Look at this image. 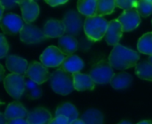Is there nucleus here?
Returning a JSON list of instances; mask_svg holds the SVG:
<instances>
[{"mask_svg": "<svg viewBox=\"0 0 152 124\" xmlns=\"http://www.w3.org/2000/svg\"><path fill=\"white\" fill-rule=\"evenodd\" d=\"M137 124H152V123L151 122H150V121H142V122L138 123Z\"/></svg>", "mask_w": 152, "mask_h": 124, "instance_id": "40", "label": "nucleus"}, {"mask_svg": "<svg viewBox=\"0 0 152 124\" xmlns=\"http://www.w3.org/2000/svg\"><path fill=\"white\" fill-rule=\"evenodd\" d=\"M49 83L53 91L60 95H69L74 90L73 74L58 68L51 74Z\"/></svg>", "mask_w": 152, "mask_h": 124, "instance_id": "2", "label": "nucleus"}, {"mask_svg": "<svg viewBox=\"0 0 152 124\" xmlns=\"http://www.w3.org/2000/svg\"><path fill=\"white\" fill-rule=\"evenodd\" d=\"M52 120V115L50 112L42 107L30 111L27 117L28 124H49Z\"/></svg>", "mask_w": 152, "mask_h": 124, "instance_id": "16", "label": "nucleus"}, {"mask_svg": "<svg viewBox=\"0 0 152 124\" xmlns=\"http://www.w3.org/2000/svg\"><path fill=\"white\" fill-rule=\"evenodd\" d=\"M83 67H84V61L80 57L77 55L67 56V58L64 59L62 64L60 66L61 69L65 70L71 74L80 72L83 69Z\"/></svg>", "mask_w": 152, "mask_h": 124, "instance_id": "19", "label": "nucleus"}, {"mask_svg": "<svg viewBox=\"0 0 152 124\" xmlns=\"http://www.w3.org/2000/svg\"><path fill=\"white\" fill-rule=\"evenodd\" d=\"M37 83L28 77L25 80V93L30 99H37L42 96V90L39 88Z\"/></svg>", "mask_w": 152, "mask_h": 124, "instance_id": "28", "label": "nucleus"}, {"mask_svg": "<svg viewBox=\"0 0 152 124\" xmlns=\"http://www.w3.org/2000/svg\"><path fill=\"white\" fill-rule=\"evenodd\" d=\"M20 0H0V4H2L5 9H13L19 5Z\"/></svg>", "mask_w": 152, "mask_h": 124, "instance_id": "32", "label": "nucleus"}, {"mask_svg": "<svg viewBox=\"0 0 152 124\" xmlns=\"http://www.w3.org/2000/svg\"><path fill=\"white\" fill-rule=\"evenodd\" d=\"M0 70H1V81H3L4 82V67H3V66L2 65H0Z\"/></svg>", "mask_w": 152, "mask_h": 124, "instance_id": "37", "label": "nucleus"}, {"mask_svg": "<svg viewBox=\"0 0 152 124\" xmlns=\"http://www.w3.org/2000/svg\"><path fill=\"white\" fill-rule=\"evenodd\" d=\"M110 83L115 90H125L133 83V76L126 72L115 74Z\"/></svg>", "mask_w": 152, "mask_h": 124, "instance_id": "20", "label": "nucleus"}, {"mask_svg": "<svg viewBox=\"0 0 152 124\" xmlns=\"http://www.w3.org/2000/svg\"><path fill=\"white\" fill-rule=\"evenodd\" d=\"M0 124H7V120L4 116V114H0Z\"/></svg>", "mask_w": 152, "mask_h": 124, "instance_id": "36", "label": "nucleus"}, {"mask_svg": "<svg viewBox=\"0 0 152 124\" xmlns=\"http://www.w3.org/2000/svg\"><path fill=\"white\" fill-rule=\"evenodd\" d=\"M18 4L24 22L31 23L36 20L39 15V6L34 0H20Z\"/></svg>", "mask_w": 152, "mask_h": 124, "instance_id": "12", "label": "nucleus"}, {"mask_svg": "<svg viewBox=\"0 0 152 124\" xmlns=\"http://www.w3.org/2000/svg\"><path fill=\"white\" fill-rule=\"evenodd\" d=\"M5 66L11 73L24 75H26L29 65L28 64V61L21 57L16 55H9L6 57Z\"/></svg>", "mask_w": 152, "mask_h": 124, "instance_id": "14", "label": "nucleus"}, {"mask_svg": "<svg viewBox=\"0 0 152 124\" xmlns=\"http://www.w3.org/2000/svg\"><path fill=\"white\" fill-rule=\"evenodd\" d=\"M66 58L67 55H65L59 47L51 45L43 51L40 56V61L46 67H57L62 64Z\"/></svg>", "mask_w": 152, "mask_h": 124, "instance_id": "7", "label": "nucleus"}, {"mask_svg": "<svg viewBox=\"0 0 152 124\" xmlns=\"http://www.w3.org/2000/svg\"><path fill=\"white\" fill-rule=\"evenodd\" d=\"M81 120L86 124H103L104 116L100 110L90 108L83 114Z\"/></svg>", "mask_w": 152, "mask_h": 124, "instance_id": "24", "label": "nucleus"}, {"mask_svg": "<svg viewBox=\"0 0 152 124\" xmlns=\"http://www.w3.org/2000/svg\"><path fill=\"white\" fill-rule=\"evenodd\" d=\"M136 75L142 80L152 82V64L149 60H142L135 66Z\"/></svg>", "mask_w": 152, "mask_h": 124, "instance_id": "25", "label": "nucleus"}, {"mask_svg": "<svg viewBox=\"0 0 152 124\" xmlns=\"http://www.w3.org/2000/svg\"><path fill=\"white\" fill-rule=\"evenodd\" d=\"M139 59L140 55L138 52L119 44L114 46L109 56L110 64L117 70H125L135 67Z\"/></svg>", "mask_w": 152, "mask_h": 124, "instance_id": "1", "label": "nucleus"}, {"mask_svg": "<svg viewBox=\"0 0 152 124\" xmlns=\"http://www.w3.org/2000/svg\"><path fill=\"white\" fill-rule=\"evenodd\" d=\"M7 124H28L27 120L22 119V118H19V119H13V120H10L7 122Z\"/></svg>", "mask_w": 152, "mask_h": 124, "instance_id": "35", "label": "nucleus"}, {"mask_svg": "<svg viewBox=\"0 0 152 124\" xmlns=\"http://www.w3.org/2000/svg\"><path fill=\"white\" fill-rule=\"evenodd\" d=\"M63 22L66 27V33L69 36L78 35L82 28H84L85 20L78 12L75 11H69L63 16Z\"/></svg>", "mask_w": 152, "mask_h": 124, "instance_id": "9", "label": "nucleus"}, {"mask_svg": "<svg viewBox=\"0 0 152 124\" xmlns=\"http://www.w3.org/2000/svg\"><path fill=\"white\" fill-rule=\"evenodd\" d=\"M49 5L54 7V6H58L61 4H64L65 3H67L69 0H45Z\"/></svg>", "mask_w": 152, "mask_h": 124, "instance_id": "34", "label": "nucleus"}, {"mask_svg": "<svg viewBox=\"0 0 152 124\" xmlns=\"http://www.w3.org/2000/svg\"><path fill=\"white\" fill-rule=\"evenodd\" d=\"M117 7L123 10H129L135 8L138 0H115Z\"/></svg>", "mask_w": 152, "mask_h": 124, "instance_id": "30", "label": "nucleus"}, {"mask_svg": "<svg viewBox=\"0 0 152 124\" xmlns=\"http://www.w3.org/2000/svg\"><path fill=\"white\" fill-rule=\"evenodd\" d=\"M151 1H152V0H151Z\"/></svg>", "mask_w": 152, "mask_h": 124, "instance_id": "44", "label": "nucleus"}, {"mask_svg": "<svg viewBox=\"0 0 152 124\" xmlns=\"http://www.w3.org/2000/svg\"><path fill=\"white\" fill-rule=\"evenodd\" d=\"M26 75L37 84H42L46 81H49L51 76L47 67L37 61H33L29 64Z\"/></svg>", "mask_w": 152, "mask_h": 124, "instance_id": "10", "label": "nucleus"}, {"mask_svg": "<svg viewBox=\"0 0 152 124\" xmlns=\"http://www.w3.org/2000/svg\"><path fill=\"white\" fill-rule=\"evenodd\" d=\"M1 28L5 34L15 35L20 33L24 26V20L19 15L14 13H7L0 20Z\"/></svg>", "mask_w": 152, "mask_h": 124, "instance_id": "8", "label": "nucleus"}, {"mask_svg": "<svg viewBox=\"0 0 152 124\" xmlns=\"http://www.w3.org/2000/svg\"><path fill=\"white\" fill-rule=\"evenodd\" d=\"M118 124H133L131 122H129V121H122V122H120Z\"/></svg>", "mask_w": 152, "mask_h": 124, "instance_id": "41", "label": "nucleus"}, {"mask_svg": "<svg viewBox=\"0 0 152 124\" xmlns=\"http://www.w3.org/2000/svg\"><path fill=\"white\" fill-rule=\"evenodd\" d=\"M151 24H152V20H151Z\"/></svg>", "mask_w": 152, "mask_h": 124, "instance_id": "43", "label": "nucleus"}, {"mask_svg": "<svg viewBox=\"0 0 152 124\" xmlns=\"http://www.w3.org/2000/svg\"><path fill=\"white\" fill-rule=\"evenodd\" d=\"M69 124H86L81 119H77L75 121H73L72 123H70Z\"/></svg>", "mask_w": 152, "mask_h": 124, "instance_id": "38", "label": "nucleus"}, {"mask_svg": "<svg viewBox=\"0 0 152 124\" xmlns=\"http://www.w3.org/2000/svg\"><path fill=\"white\" fill-rule=\"evenodd\" d=\"M114 75V68L111 67L109 60H101L97 62L91 68L89 73L93 81L98 84H107L110 83Z\"/></svg>", "mask_w": 152, "mask_h": 124, "instance_id": "4", "label": "nucleus"}, {"mask_svg": "<svg viewBox=\"0 0 152 124\" xmlns=\"http://www.w3.org/2000/svg\"><path fill=\"white\" fill-rule=\"evenodd\" d=\"M148 60H149V61H150V62L152 64V55H150V57H149Z\"/></svg>", "mask_w": 152, "mask_h": 124, "instance_id": "42", "label": "nucleus"}, {"mask_svg": "<svg viewBox=\"0 0 152 124\" xmlns=\"http://www.w3.org/2000/svg\"><path fill=\"white\" fill-rule=\"evenodd\" d=\"M117 7L115 0H98L96 15L97 16H104L110 15Z\"/></svg>", "mask_w": 152, "mask_h": 124, "instance_id": "27", "label": "nucleus"}, {"mask_svg": "<svg viewBox=\"0 0 152 124\" xmlns=\"http://www.w3.org/2000/svg\"><path fill=\"white\" fill-rule=\"evenodd\" d=\"M136 11L141 17L146 18L152 14V1L151 0H138L136 6Z\"/></svg>", "mask_w": 152, "mask_h": 124, "instance_id": "29", "label": "nucleus"}, {"mask_svg": "<svg viewBox=\"0 0 152 124\" xmlns=\"http://www.w3.org/2000/svg\"><path fill=\"white\" fill-rule=\"evenodd\" d=\"M74 88L78 91H93L94 89V82L89 75L81 74L80 72L73 74Z\"/></svg>", "mask_w": 152, "mask_h": 124, "instance_id": "18", "label": "nucleus"}, {"mask_svg": "<svg viewBox=\"0 0 152 124\" xmlns=\"http://www.w3.org/2000/svg\"><path fill=\"white\" fill-rule=\"evenodd\" d=\"M49 124H69V119L65 116L60 115V116H56L54 119H53Z\"/></svg>", "mask_w": 152, "mask_h": 124, "instance_id": "33", "label": "nucleus"}, {"mask_svg": "<svg viewBox=\"0 0 152 124\" xmlns=\"http://www.w3.org/2000/svg\"><path fill=\"white\" fill-rule=\"evenodd\" d=\"M123 27L118 20H112L109 22V27L105 35V41L108 44L115 46L118 44L123 36Z\"/></svg>", "mask_w": 152, "mask_h": 124, "instance_id": "13", "label": "nucleus"}, {"mask_svg": "<svg viewBox=\"0 0 152 124\" xmlns=\"http://www.w3.org/2000/svg\"><path fill=\"white\" fill-rule=\"evenodd\" d=\"M60 115L67 117L70 123L78 118V111L73 104L66 102L60 105L55 111V116H60Z\"/></svg>", "mask_w": 152, "mask_h": 124, "instance_id": "22", "label": "nucleus"}, {"mask_svg": "<svg viewBox=\"0 0 152 124\" xmlns=\"http://www.w3.org/2000/svg\"><path fill=\"white\" fill-rule=\"evenodd\" d=\"M137 49L141 53L152 55V32L144 34L137 43Z\"/></svg>", "mask_w": 152, "mask_h": 124, "instance_id": "26", "label": "nucleus"}, {"mask_svg": "<svg viewBox=\"0 0 152 124\" xmlns=\"http://www.w3.org/2000/svg\"><path fill=\"white\" fill-rule=\"evenodd\" d=\"M28 113L27 109L24 107V106L21 103H20L18 101L10 103L4 111V116L7 121L13 120V119H19V118L25 119L28 117Z\"/></svg>", "mask_w": 152, "mask_h": 124, "instance_id": "17", "label": "nucleus"}, {"mask_svg": "<svg viewBox=\"0 0 152 124\" xmlns=\"http://www.w3.org/2000/svg\"><path fill=\"white\" fill-rule=\"evenodd\" d=\"M9 50V45L7 43V40L5 39L4 36L3 34L0 35V58L3 59L7 55Z\"/></svg>", "mask_w": 152, "mask_h": 124, "instance_id": "31", "label": "nucleus"}, {"mask_svg": "<svg viewBox=\"0 0 152 124\" xmlns=\"http://www.w3.org/2000/svg\"><path fill=\"white\" fill-rule=\"evenodd\" d=\"M0 9H1V12H0V19L4 16V7L2 5V4H0Z\"/></svg>", "mask_w": 152, "mask_h": 124, "instance_id": "39", "label": "nucleus"}, {"mask_svg": "<svg viewBox=\"0 0 152 124\" xmlns=\"http://www.w3.org/2000/svg\"><path fill=\"white\" fill-rule=\"evenodd\" d=\"M98 0H78L77 1V11L80 14L92 17L96 15Z\"/></svg>", "mask_w": 152, "mask_h": 124, "instance_id": "23", "label": "nucleus"}, {"mask_svg": "<svg viewBox=\"0 0 152 124\" xmlns=\"http://www.w3.org/2000/svg\"><path fill=\"white\" fill-rule=\"evenodd\" d=\"M117 20L121 23L124 32H129L135 29L141 23V16L135 8L124 10Z\"/></svg>", "mask_w": 152, "mask_h": 124, "instance_id": "11", "label": "nucleus"}, {"mask_svg": "<svg viewBox=\"0 0 152 124\" xmlns=\"http://www.w3.org/2000/svg\"><path fill=\"white\" fill-rule=\"evenodd\" d=\"M43 32L47 38L61 37L66 32V27L63 20H49L45 22Z\"/></svg>", "mask_w": 152, "mask_h": 124, "instance_id": "15", "label": "nucleus"}, {"mask_svg": "<svg viewBox=\"0 0 152 124\" xmlns=\"http://www.w3.org/2000/svg\"><path fill=\"white\" fill-rule=\"evenodd\" d=\"M59 49L67 56L72 55L77 50V41L73 36H62L58 41Z\"/></svg>", "mask_w": 152, "mask_h": 124, "instance_id": "21", "label": "nucleus"}, {"mask_svg": "<svg viewBox=\"0 0 152 124\" xmlns=\"http://www.w3.org/2000/svg\"><path fill=\"white\" fill-rule=\"evenodd\" d=\"M109 22L102 16L87 17L85 20L84 31L87 38L92 42H98L102 40L107 32Z\"/></svg>", "mask_w": 152, "mask_h": 124, "instance_id": "3", "label": "nucleus"}, {"mask_svg": "<svg viewBox=\"0 0 152 124\" xmlns=\"http://www.w3.org/2000/svg\"><path fill=\"white\" fill-rule=\"evenodd\" d=\"M47 37L43 30L32 23H25L20 32V39L24 44H35L45 41Z\"/></svg>", "mask_w": 152, "mask_h": 124, "instance_id": "6", "label": "nucleus"}, {"mask_svg": "<svg viewBox=\"0 0 152 124\" xmlns=\"http://www.w3.org/2000/svg\"><path fill=\"white\" fill-rule=\"evenodd\" d=\"M4 86L12 99H20L25 93V78L21 75L12 73L5 76Z\"/></svg>", "mask_w": 152, "mask_h": 124, "instance_id": "5", "label": "nucleus"}]
</instances>
